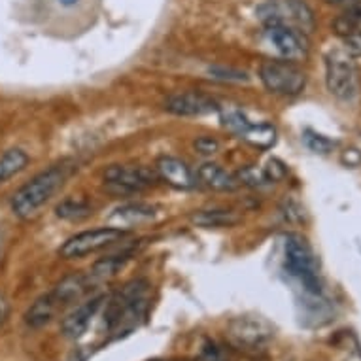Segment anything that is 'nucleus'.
I'll list each match as a JSON object with an SVG mask.
<instances>
[{
  "instance_id": "5701e85b",
  "label": "nucleus",
  "mask_w": 361,
  "mask_h": 361,
  "mask_svg": "<svg viewBox=\"0 0 361 361\" xmlns=\"http://www.w3.org/2000/svg\"><path fill=\"white\" fill-rule=\"evenodd\" d=\"M219 114H221V123H224L225 129H229L237 137H243L244 130L248 129L250 123H252L246 118V114L243 110H238V108H227V110L219 108Z\"/></svg>"
},
{
  "instance_id": "a878e982",
  "label": "nucleus",
  "mask_w": 361,
  "mask_h": 361,
  "mask_svg": "<svg viewBox=\"0 0 361 361\" xmlns=\"http://www.w3.org/2000/svg\"><path fill=\"white\" fill-rule=\"evenodd\" d=\"M238 182L244 185H250V188H265L271 182L267 180L265 172L259 171L257 166H244L243 171L237 174Z\"/></svg>"
},
{
  "instance_id": "bb28decb",
  "label": "nucleus",
  "mask_w": 361,
  "mask_h": 361,
  "mask_svg": "<svg viewBox=\"0 0 361 361\" xmlns=\"http://www.w3.org/2000/svg\"><path fill=\"white\" fill-rule=\"evenodd\" d=\"M263 172H265L267 180L273 184V182H279V180H282V178L286 176V166L282 161L271 159L269 163H267L265 169H263Z\"/></svg>"
},
{
  "instance_id": "0eeeda50",
  "label": "nucleus",
  "mask_w": 361,
  "mask_h": 361,
  "mask_svg": "<svg viewBox=\"0 0 361 361\" xmlns=\"http://www.w3.org/2000/svg\"><path fill=\"white\" fill-rule=\"evenodd\" d=\"M127 235L129 233L123 231L121 227H99V229H91V231L78 233L61 246L59 255L65 259L83 257V255L93 254V252H99V250L123 240Z\"/></svg>"
},
{
  "instance_id": "1a4fd4ad",
  "label": "nucleus",
  "mask_w": 361,
  "mask_h": 361,
  "mask_svg": "<svg viewBox=\"0 0 361 361\" xmlns=\"http://www.w3.org/2000/svg\"><path fill=\"white\" fill-rule=\"evenodd\" d=\"M265 38L284 61L295 63L308 55V42L302 32L282 25H265Z\"/></svg>"
},
{
  "instance_id": "ddd939ff",
  "label": "nucleus",
  "mask_w": 361,
  "mask_h": 361,
  "mask_svg": "<svg viewBox=\"0 0 361 361\" xmlns=\"http://www.w3.org/2000/svg\"><path fill=\"white\" fill-rule=\"evenodd\" d=\"M106 301V297L104 295H97L93 299H89V301L82 302L80 307H76L72 310L68 316H66L63 324H61V331L65 335L66 338H72V341H76V338L83 337V333L87 331L89 326H91V322L95 320V316L99 314L101 307Z\"/></svg>"
},
{
  "instance_id": "c756f323",
  "label": "nucleus",
  "mask_w": 361,
  "mask_h": 361,
  "mask_svg": "<svg viewBox=\"0 0 361 361\" xmlns=\"http://www.w3.org/2000/svg\"><path fill=\"white\" fill-rule=\"evenodd\" d=\"M341 161H343V165L355 169L361 165V152L357 148H346L341 155Z\"/></svg>"
},
{
  "instance_id": "b1692460",
  "label": "nucleus",
  "mask_w": 361,
  "mask_h": 361,
  "mask_svg": "<svg viewBox=\"0 0 361 361\" xmlns=\"http://www.w3.org/2000/svg\"><path fill=\"white\" fill-rule=\"evenodd\" d=\"M302 142H305V146H307L310 152L320 155L329 154V152H333V148L337 146L335 140L324 137V135H320V133H316V130L312 129H305V133H302Z\"/></svg>"
},
{
  "instance_id": "423d86ee",
  "label": "nucleus",
  "mask_w": 361,
  "mask_h": 361,
  "mask_svg": "<svg viewBox=\"0 0 361 361\" xmlns=\"http://www.w3.org/2000/svg\"><path fill=\"white\" fill-rule=\"evenodd\" d=\"M259 78L267 91L274 95L295 97L307 85L305 72L299 71L290 61H265L259 66Z\"/></svg>"
},
{
  "instance_id": "aec40b11",
  "label": "nucleus",
  "mask_w": 361,
  "mask_h": 361,
  "mask_svg": "<svg viewBox=\"0 0 361 361\" xmlns=\"http://www.w3.org/2000/svg\"><path fill=\"white\" fill-rule=\"evenodd\" d=\"M133 255H135V248H129L123 250L121 254L110 255V257H104V259L97 261L95 265H93V271H91V276H93V280L110 279V276L119 273V269H123L125 263H127Z\"/></svg>"
},
{
  "instance_id": "cd10ccee",
  "label": "nucleus",
  "mask_w": 361,
  "mask_h": 361,
  "mask_svg": "<svg viewBox=\"0 0 361 361\" xmlns=\"http://www.w3.org/2000/svg\"><path fill=\"white\" fill-rule=\"evenodd\" d=\"M195 149L202 155H212L219 149V142L212 137H199L195 140Z\"/></svg>"
},
{
  "instance_id": "f8f14e48",
  "label": "nucleus",
  "mask_w": 361,
  "mask_h": 361,
  "mask_svg": "<svg viewBox=\"0 0 361 361\" xmlns=\"http://www.w3.org/2000/svg\"><path fill=\"white\" fill-rule=\"evenodd\" d=\"M155 172L157 176L174 188V190H193L199 184L197 174L191 171V166L185 161L172 157V155H163L155 163Z\"/></svg>"
},
{
  "instance_id": "f704fd0d",
  "label": "nucleus",
  "mask_w": 361,
  "mask_h": 361,
  "mask_svg": "<svg viewBox=\"0 0 361 361\" xmlns=\"http://www.w3.org/2000/svg\"><path fill=\"white\" fill-rule=\"evenodd\" d=\"M61 4H65V6H74L78 0H59Z\"/></svg>"
},
{
  "instance_id": "4468645a",
  "label": "nucleus",
  "mask_w": 361,
  "mask_h": 361,
  "mask_svg": "<svg viewBox=\"0 0 361 361\" xmlns=\"http://www.w3.org/2000/svg\"><path fill=\"white\" fill-rule=\"evenodd\" d=\"M93 276L91 274H71L55 286L51 290V295L57 299V302L61 305V308L68 307L72 302L80 301L93 286Z\"/></svg>"
},
{
  "instance_id": "7ed1b4c3",
  "label": "nucleus",
  "mask_w": 361,
  "mask_h": 361,
  "mask_svg": "<svg viewBox=\"0 0 361 361\" xmlns=\"http://www.w3.org/2000/svg\"><path fill=\"white\" fill-rule=\"evenodd\" d=\"M148 293L149 284L146 280H130L129 284H125L119 293L110 299L104 314L108 329H118L127 322H137L138 318L146 316L148 310Z\"/></svg>"
},
{
  "instance_id": "dca6fc26",
  "label": "nucleus",
  "mask_w": 361,
  "mask_h": 361,
  "mask_svg": "<svg viewBox=\"0 0 361 361\" xmlns=\"http://www.w3.org/2000/svg\"><path fill=\"white\" fill-rule=\"evenodd\" d=\"M61 310V305L57 302L54 295H51V291L46 293V295L38 297L30 308L25 314V324L32 329H40V327L48 326L49 322L54 320L57 312Z\"/></svg>"
},
{
  "instance_id": "6e6552de",
  "label": "nucleus",
  "mask_w": 361,
  "mask_h": 361,
  "mask_svg": "<svg viewBox=\"0 0 361 361\" xmlns=\"http://www.w3.org/2000/svg\"><path fill=\"white\" fill-rule=\"evenodd\" d=\"M157 178V172L149 171L146 166L114 165L104 172V184L118 195H130L152 188Z\"/></svg>"
},
{
  "instance_id": "9d476101",
  "label": "nucleus",
  "mask_w": 361,
  "mask_h": 361,
  "mask_svg": "<svg viewBox=\"0 0 361 361\" xmlns=\"http://www.w3.org/2000/svg\"><path fill=\"white\" fill-rule=\"evenodd\" d=\"M165 110L182 118H201V116L219 112V104L216 99L199 91H180L166 99Z\"/></svg>"
},
{
  "instance_id": "2f4dec72",
  "label": "nucleus",
  "mask_w": 361,
  "mask_h": 361,
  "mask_svg": "<svg viewBox=\"0 0 361 361\" xmlns=\"http://www.w3.org/2000/svg\"><path fill=\"white\" fill-rule=\"evenodd\" d=\"M202 361H224V355L216 344H207L202 348Z\"/></svg>"
},
{
  "instance_id": "473e14b6",
  "label": "nucleus",
  "mask_w": 361,
  "mask_h": 361,
  "mask_svg": "<svg viewBox=\"0 0 361 361\" xmlns=\"http://www.w3.org/2000/svg\"><path fill=\"white\" fill-rule=\"evenodd\" d=\"M8 316H10V302L4 293H0V326L8 320Z\"/></svg>"
},
{
  "instance_id": "f3484780",
  "label": "nucleus",
  "mask_w": 361,
  "mask_h": 361,
  "mask_svg": "<svg viewBox=\"0 0 361 361\" xmlns=\"http://www.w3.org/2000/svg\"><path fill=\"white\" fill-rule=\"evenodd\" d=\"M191 221L204 229H219V227L237 225L240 221V216L229 208H208V210H197L191 214Z\"/></svg>"
},
{
  "instance_id": "f257e3e1",
  "label": "nucleus",
  "mask_w": 361,
  "mask_h": 361,
  "mask_svg": "<svg viewBox=\"0 0 361 361\" xmlns=\"http://www.w3.org/2000/svg\"><path fill=\"white\" fill-rule=\"evenodd\" d=\"M71 174V166L66 163L54 165L46 171L38 172L35 178L21 185L12 197V212L21 219H29L40 212V208L65 185Z\"/></svg>"
},
{
  "instance_id": "c85d7f7f",
  "label": "nucleus",
  "mask_w": 361,
  "mask_h": 361,
  "mask_svg": "<svg viewBox=\"0 0 361 361\" xmlns=\"http://www.w3.org/2000/svg\"><path fill=\"white\" fill-rule=\"evenodd\" d=\"M344 38V49L352 57H361V35L360 32H348Z\"/></svg>"
},
{
  "instance_id": "a211bd4d",
  "label": "nucleus",
  "mask_w": 361,
  "mask_h": 361,
  "mask_svg": "<svg viewBox=\"0 0 361 361\" xmlns=\"http://www.w3.org/2000/svg\"><path fill=\"white\" fill-rule=\"evenodd\" d=\"M240 138L257 149H271L279 137H276V129L271 123H250Z\"/></svg>"
},
{
  "instance_id": "4be33fe9",
  "label": "nucleus",
  "mask_w": 361,
  "mask_h": 361,
  "mask_svg": "<svg viewBox=\"0 0 361 361\" xmlns=\"http://www.w3.org/2000/svg\"><path fill=\"white\" fill-rule=\"evenodd\" d=\"M57 218L68 219V221H80V219L89 218L93 214V207L87 201L82 199H66L55 208Z\"/></svg>"
},
{
  "instance_id": "f03ea898",
  "label": "nucleus",
  "mask_w": 361,
  "mask_h": 361,
  "mask_svg": "<svg viewBox=\"0 0 361 361\" xmlns=\"http://www.w3.org/2000/svg\"><path fill=\"white\" fill-rule=\"evenodd\" d=\"M284 267L290 276L301 282L308 295H322L320 263L302 235L290 233L284 243Z\"/></svg>"
},
{
  "instance_id": "2eb2a0df",
  "label": "nucleus",
  "mask_w": 361,
  "mask_h": 361,
  "mask_svg": "<svg viewBox=\"0 0 361 361\" xmlns=\"http://www.w3.org/2000/svg\"><path fill=\"white\" fill-rule=\"evenodd\" d=\"M197 180L199 184H204L210 190L216 191H235L240 185L238 178L231 172H227L218 163H202L197 169Z\"/></svg>"
},
{
  "instance_id": "20e7f679",
  "label": "nucleus",
  "mask_w": 361,
  "mask_h": 361,
  "mask_svg": "<svg viewBox=\"0 0 361 361\" xmlns=\"http://www.w3.org/2000/svg\"><path fill=\"white\" fill-rule=\"evenodd\" d=\"M326 85L338 101L350 102L360 95V72L346 49H331L326 55Z\"/></svg>"
},
{
  "instance_id": "72a5a7b5",
  "label": "nucleus",
  "mask_w": 361,
  "mask_h": 361,
  "mask_svg": "<svg viewBox=\"0 0 361 361\" xmlns=\"http://www.w3.org/2000/svg\"><path fill=\"white\" fill-rule=\"evenodd\" d=\"M331 4H348V2H354V0H327Z\"/></svg>"
},
{
  "instance_id": "6ab92c4d",
  "label": "nucleus",
  "mask_w": 361,
  "mask_h": 361,
  "mask_svg": "<svg viewBox=\"0 0 361 361\" xmlns=\"http://www.w3.org/2000/svg\"><path fill=\"white\" fill-rule=\"evenodd\" d=\"M27 165H29V155L23 149H8L6 154L0 155V184H6L10 178L18 176Z\"/></svg>"
},
{
  "instance_id": "393cba45",
  "label": "nucleus",
  "mask_w": 361,
  "mask_h": 361,
  "mask_svg": "<svg viewBox=\"0 0 361 361\" xmlns=\"http://www.w3.org/2000/svg\"><path fill=\"white\" fill-rule=\"evenodd\" d=\"M208 74L218 82H227V83H246L248 82V74L233 66H210Z\"/></svg>"
},
{
  "instance_id": "39448f33",
  "label": "nucleus",
  "mask_w": 361,
  "mask_h": 361,
  "mask_svg": "<svg viewBox=\"0 0 361 361\" xmlns=\"http://www.w3.org/2000/svg\"><path fill=\"white\" fill-rule=\"evenodd\" d=\"M263 25H282L308 35L314 29L312 10L302 0H265L257 8Z\"/></svg>"
},
{
  "instance_id": "412c9836",
  "label": "nucleus",
  "mask_w": 361,
  "mask_h": 361,
  "mask_svg": "<svg viewBox=\"0 0 361 361\" xmlns=\"http://www.w3.org/2000/svg\"><path fill=\"white\" fill-rule=\"evenodd\" d=\"M154 216L155 208L152 204H146V202H129V204L118 208L114 214V218L127 225L144 224V221L154 219Z\"/></svg>"
},
{
  "instance_id": "7c9ffc66",
  "label": "nucleus",
  "mask_w": 361,
  "mask_h": 361,
  "mask_svg": "<svg viewBox=\"0 0 361 361\" xmlns=\"http://www.w3.org/2000/svg\"><path fill=\"white\" fill-rule=\"evenodd\" d=\"M344 18H346V21H348V32H360L361 35V10L346 13Z\"/></svg>"
},
{
  "instance_id": "9b49d317",
  "label": "nucleus",
  "mask_w": 361,
  "mask_h": 361,
  "mask_svg": "<svg viewBox=\"0 0 361 361\" xmlns=\"http://www.w3.org/2000/svg\"><path fill=\"white\" fill-rule=\"evenodd\" d=\"M229 335L240 346L257 348V346H263V344L271 341V337H273V327L269 326L263 318L244 316V318H237V320L231 322Z\"/></svg>"
}]
</instances>
